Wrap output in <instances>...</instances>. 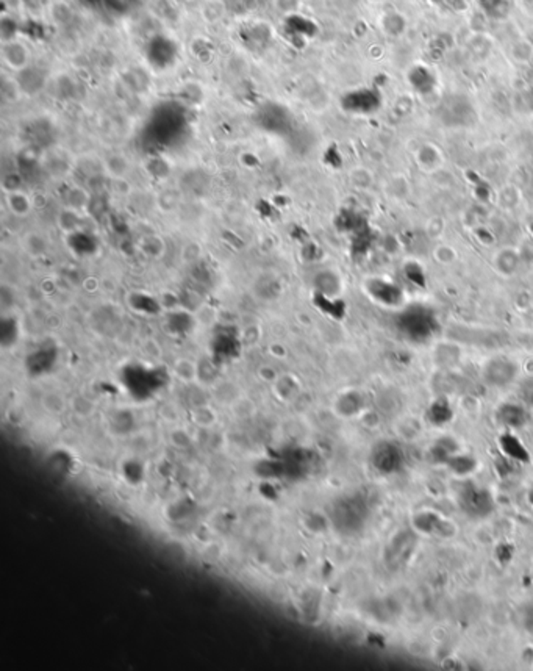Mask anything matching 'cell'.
<instances>
[{"instance_id":"6da1fadb","label":"cell","mask_w":533,"mask_h":671,"mask_svg":"<svg viewBox=\"0 0 533 671\" xmlns=\"http://www.w3.org/2000/svg\"><path fill=\"white\" fill-rule=\"evenodd\" d=\"M367 505L360 496H346L336 501L330 512V518L335 527L343 534H357L362 531L367 519Z\"/></svg>"},{"instance_id":"7a4b0ae2","label":"cell","mask_w":533,"mask_h":671,"mask_svg":"<svg viewBox=\"0 0 533 671\" xmlns=\"http://www.w3.org/2000/svg\"><path fill=\"white\" fill-rule=\"evenodd\" d=\"M2 57L5 65L13 70H23L28 66L30 51L19 39H10L4 44Z\"/></svg>"},{"instance_id":"3957f363","label":"cell","mask_w":533,"mask_h":671,"mask_svg":"<svg viewBox=\"0 0 533 671\" xmlns=\"http://www.w3.org/2000/svg\"><path fill=\"white\" fill-rule=\"evenodd\" d=\"M372 463L380 472H393L401 468L402 454L393 445H380L374 449Z\"/></svg>"},{"instance_id":"277c9868","label":"cell","mask_w":533,"mask_h":671,"mask_svg":"<svg viewBox=\"0 0 533 671\" xmlns=\"http://www.w3.org/2000/svg\"><path fill=\"white\" fill-rule=\"evenodd\" d=\"M468 490L469 492L461 496V505L468 512L471 510L474 515L483 517L491 510V500L487 493L480 492V488H468Z\"/></svg>"},{"instance_id":"5b68a950","label":"cell","mask_w":533,"mask_h":671,"mask_svg":"<svg viewBox=\"0 0 533 671\" xmlns=\"http://www.w3.org/2000/svg\"><path fill=\"white\" fill-rule=\"evenodd\" d=\"M6 205L13 215L16 216H27L31 211V207H33L30 197L27 196V193H23L22 189L6 193Z\"/></svg>"},{"instance_id":"8992f818","label":"cell","mask_w":533,"mask_h":671,"mask_svg":"<svg viewBox=\"0 0 533 671\" xmlns=\"http://www.w3.org/2000/svg\"><path fill=\"white\" fill-rule=\"evenodd\" d=\"M302 5V0H274V6L281 14H294Z\"/></svg>"}]
</instances>
